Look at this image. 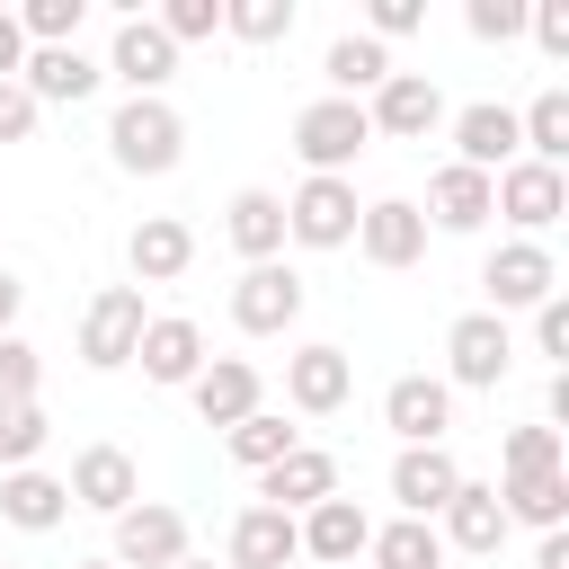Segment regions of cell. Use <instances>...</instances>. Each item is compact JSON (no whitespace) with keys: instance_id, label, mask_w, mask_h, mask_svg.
Returning <instances> with one entry per match:
<instances>
[{"instance_id":"cell-46","label":"cell","mask_w":569,"mask_h":569,"mask_svg":"<svg viewBox=\"0 0 569 569\" xmlns=\"http://www.w3.org/2000/svg\"><path fill=\"white\" fill-rule=\"evenodd\" d=\"M18 302H27V284L0 267V338H18Z\"/></svg>"},{"instance_id":"cell-8","label":"cell","mask_w":569,"mask_h":569,"mask_svg":"<svg viewBox=\"0 0 569 569\" xmlns=\"http://www.w3.org/2000/svg\"><path fill=\"white\" fill-rule=\"evenodd\" d=\"M365 124H373L382 142H427V133L445 124V89H436L427 71H391V80L365 98Z\"/></svg>"},{"instance_id":"cell-51","label":"cell","mask_w":569,"mask_h":569,"mask_svg":"<svg viewBox=\"0 0 569 569\" xmlns=\"http://www.w3.org/2000/svg\"><path fill=\"white\" fill-rule=\"evenodd\" d=\"M0 569H9V560H0Z\"/></svg>"},{"instance_id":"cell-27","label":"cell","mask_w":569,"mask_h":569,"mask_svg":"<svg viewBox=\"0 0 569 569\" xmlns=\"http://www.w3.org/2000/svg\"><path fill=\"white\" fill-rule=\"evenodd\" d=\"M293 560H302L293 516H276V507H240V525H231V569H293Z\"/></svg>"},{"instance_id":"cell-19","label":"cell","mask_w":569,"mask_h":569,"mask_svg":"<svg viewBox=\"0 0 569 569\" xmlns=\"http://www.w3.org/2000/svg\"><path fill=\"white\" fill-rule=\"evenodd\" d=\"M293 533H302V560H320V569H347V560H365V542H373V516H365L356 498H320L311 516H293Z\"/></svg>"},{"instance_id":"cell-38","label":"cell","mask_w":569,"mask_h":569,"mask_svg":"<svg viewBox=\"0 0 569 569\" xmlns=\"http://www.w3.org/2000/svg\"><path fill=\"white\" fill-rule=\"evenodd\" d=\"M151 27H160L169 44H204V36H222V0H169Z\"/></svg>"},{"instance_id":"cell-50","label":"cell","mask_w":569,"mask_h":569,"mask_svg":"<svg viewBox=\"0 0 569 569\" xmlns=\"http://www.w3.org/2000/svg\"><path fill=\"white\" fill-rule=\"evenodd\" d=\"M347 569H365V560H347Z\"/></svg>"},{"instance_id":"cell-33","label":"cell","mask_w":569,"mask_h":569,"mask_svg":"<svg viewBox=\"0 0 569 569\" xmlns=\"http://www.w3.org/2000/svg\"><path fill=\"white\" fill-rule=\"evenodd\" d=\"M222 445H231V462H240V471H267V462H284V453L302 445V427H284L276 409H249L240 427H222Z\"/></svg>"},{"instance_id":"cell-44","label":"cell","mask_w":569,"mask_h":569,"mask_svg":"<svg viewBox=\"0 0 569 569\" xmlns=\"http://www.w3.org/2000/svg\"><path fill=\"white\" fill-rule=\"evenodd\" d=\"M36 116H44V107H36L18 80H0V142H27V133H36Z\"/></svg>"},{"instance_id":"cell-37","label":"cell","mask_w":569,"mask_h":569,"mask_svg":"<svg viewBox=\"0 0 569 569\" xmlns=\"http://www.w3.org/2000/svg\"><path fill=\"white\" fill-rule=\"evenodd\" d=\"M80 18H89V0H27L18 9V36L27 44H80Z\"/></svg>"},{"instance_id":"cell-6","label":"cell","mask_w":569,"mask_h":569,"mask_svg":"<svg viewBox=\"0 0 569 569\" xmlns=\"http://www.w3.org/2000/svg\"><path fill=\"white\" fill-rule=\"evenodd\" d=\"M356 178H302L293 196H284V240H302V249H347L356 240Z\"/></svg>"},{"instance_id":"cell-45","label":"cell","mask_w":569,"mask_h":569,"mask_svg":"<svg viewBox=\"0 0 569 569\" xmlns=\"http://www.w3.org/2000/svg\"><path fill=\"white\" fill-rule=\"evenodd\" d=\"M27 71V36H18V9H0V80Z\"/></svg>"},{"instance_id":"cell-20","label":"cell","mask_w":569,"mask_h":569,"mask_svg":"<svg viewBox=\"0 0 569 569\" xmlns=\"http://www.w3.org/2000/svg\"><path fill=\"white\" fill-rule=\"evenodd\" d=\"M98 80H107V71H98L80 44H27V71H18V89H27L36 107H80Z\"/></svg>"},{"instance_id":"cell-3","label":"cell","mask_w":569,"mask_h":569,"mask_svg":"<svg viewBox=\"0 0 569 569\" xmlns=\"http://www.w3.org/2000/svg\"><path fill=\"white\" fill-rule=\"evenodd\" d=\"M142 329H151V311H142V284H107V293H89V311H80V365H89V373H116V365H133Z\"/></svg>"},{"instance_id":"cell-41","label":"cell","mask_w":569,"mask_h":569,"mask_svg":"<svg viewBox=\"0 0 569 569\" xmlns=\"http://www.w3.org/2000/svg\"><path fill=\"white\" fill-rule=\"evenodd\" d=\"M533 347L569 373V293H551V302H533Z\"/></svg>"},{"instance_id":"cell-7","label":"cell","mask_w":569,"mask_h":569,"mask_svg":"<svg viewBox=\"0 0 569 569\" xmlns=\"http://www.w3.org/2000/svg\"><path fill=\"white\" fill-rule=\"evenodd\" d=\"M293 320H302V276H293L284 258L240 267V284H231V329H249V338H284Z\"/></svg>"},{"instance_id":"cell-26","label":"cell","mask_w":569,"mask_h":569,"mask_svg":"<svg viewBox=\"0 0 569 569\" xmlns=\"http://www.w3.org/2000/svg\"><path fill=\"white\" fill-rule=\"evenodd\" d=\"M0 516H9L18 533H53V525L71 516V489H62L53 471H36V462H27V471H0Z\"/></svg>"},{"instance_id":"cell-23","label":"cell","mask_w":569,"mask_h":569,"mask_svg":"<svg viewBox=\"0 0 569 569\" xmlns=\"http://www.w3.org/2000/svg\"><path fill=\"white\" fill-rule=\"evenodd\" d=\"M436 542H445V551H498V542H507L498 489H489V480H462V489L436 507Z\"/></svg>"},{"instance_id":"cell-34","label":"cell","mask_w":569,"mask_h":569,"mask_svg":"<svg viewBox=\"0 0 569 569\" xmlns=\"http://www.w3.org/2000/svg\"><path fill=\"white\" fill-rule=\"evenodd\" d=\"M44 445H53V418H44V400H9V409H0V471H27Z\"/></svg>"},{"instance_id":"cell-10","label":"cell","mask_w":569,"mask_h":569,"mask_svg":"<svg viewBox=\"0 0 569 569\" xmlns=\"http://www.w3.org/2000/svg\"><path fill=\"white\" fill-rule=\"evenodd\" d=\"M116 569H178L187 560V516L178 507H160V498H133L124 516H116V551H107Z\"/></svg>"},{"instance_id":"cell-43","label":"cell","mask_w":569,"mask_h":569,"mask_svg":"<svg viewBox=\"0 0 569 569\" xmlns=\"http://www.w3.org/2000/svg\"><path fill=\"white\" fill-rule=\"evenodd\" d=\"M525 27H533V44H542L551 62H569V0H542V9H525Z\"/></svg>"},{"instance_id":"cell-9","label":"cell","mask_w":569,"mask_h":569,"mask_svg":"<svg viewBox=\"0 0 569 569\" xmlns=\"http://www.w3.org/2000/svg\"><path fill=\"white\" fill-rule=\"evenodd\" d=\"M480 284H489V311L507 320V311L551 302V293H560V267H551V249H542V240H507V249H489Z\"/></svg>"},{"instance_id":"cell-24","label":"cell","mask_w":569,"mask_h":569,"mask_svg":"<svg viewBox=\"0 0 569 569\" xmlns=\"http://www.w3.org/2000/svg\"><path fill=\"white\" fill-rule=\"evenodd\" d=\"M187 391H196V418H204V427H240L249 409H267V400H258V365H249V356H204V373H196Z\"/></svg>"},{"instance_id":"cell-1","label":"cell","mask_w":569,"mask_h":569,"mask_svg":"<svg viewBox=\"0 0 569 569\" xmlns=\"http://www.w3.org/2000/svg\"><path fill=\"white\" fill-rule=\"evenodd\" d=\"M107 151H116V169H133V178H169V169L187 160V116H178L169 98H124V107L107 116Z\"/></svg>"},{"instance_id":"cell-12","label":"cell","mask_w":569,"mask_h":569,"mask_svg":"<svg viewBox=\"0 0 569 569\" xmlns=\"http://www.w3.org/2000/svg\"><path fill=\"white\" fill-rule=\"evenodd\" d=\"M382 427H391L400 445H445V427H453L445 373H400V382L382 391Z\"/></svg>"},{"instance_id":"cell-11","label":"cell","mask_w":569,"mask_h":569,"mask_svg":"<svg viewBox=\"0 0 569 569\" xmlns=\"http://www.w3.org/2000/svg\"><path fill=\"white\" fill-rule=\"evenodd\" d=\"M347 391H356V356H347V347H293V356H284V400H293L302 418L347 409Z\"/></svg>"},{"instance_id":"cell-47","label":"cell","mask_w":569,"mask_h":569,"mask_svg":"<svg viewBox=\"0 0 569 569\" xmlns=\"http://www.w3.org/2000/svg\"><path fill=\"white\" fill-rule=\"evenodd\" d=\"M533 569H569V533H542L533 542Z\"/></svg>"},{"instance_id":"cell-30","label":"cell","mask_w":569,"mask_h":569,"mask_svg":"<svg viewBox=\"0 0 569 569\" xmlns=\"http://www.w3.org/2000/svg\"><path fill=\"white\" fill-rule=\"evenodd\" d=\"M320 71H329V98H356V107H365V98H373V89L391 80V53H382L373 36H338Z\"/></svg>"},{"instance_id":"cell-25","label":"cell","mask_w":569,"mask_h":569,"mask_svg":"<svg viewBox=\"0 0 569 569\" xmlns=\"http://www.w3.org/2000/svg\"><path fill=\"white\" fill-rule=\"evenodd\" d=\"M222 231H231V249H240L249 267L284 258V196H267V187H240V196L222 204Z\"/></svg>"},{"instance_id":"cell-49","label":"cell","mask_w":569,"mask_h":569,"mask_svg":"<svg viewBox=\"0 0 569 569\" xmlns=\"http://www.w3.org/2000/svg\"><path fill=\"white\" fill-rule=\"evenodd\" d=\"M178 569H213V560H196V551H187V560H178Z\"/></svg>"},{"instance_id":"cell-4","label":"cell","mask_w":569,"mask_h":569,"mask_svg":"<svg viewBox=\"0 0 569 569\" xmlns=\"http://www.w3.org/2000/svg\"><path fill=\"white\" fill-rule=\"evenodd\" d=\"M507 365H516V338L498 311H462L445 329V391H498Z\"/></svg>"},{"instance_id":"cell-22","label":"cell","mask_w":569,"mask_h":569,"mask_svg":"<svg viewBox=\"0 0 569 569\" xmlns=\"http://www.w3.org/2000/svg\"><path fill=\"white\" fill-rule=\"evenodd\" d=\"M124 267H133V284H178L196 267V231L178 213H142L133 240H124Z\"/></svg>"},{"instance_id":"cell-16","label":"cell","mask_w":569,"mask_h":569,"mask_svg":"<svg viewBox=\"0 0 569 569\" xmlns=\"http://www.w3.org/2000/svg\"><path fill=\"white\" fill-rule=\"evenodd\" d=\"M356 249H365L373 267H418V258H427V213H418L409 196H382V204L356 213Z\"/></svg>"},{"instance_id":"cell-32","label":"cell","mask_w":569,"mask_h":569,"mask_svg":"<svg viewBox=\"0 0 569 569\" xmlns=\"http://www.w3.org/2000/svg\"><path fill=\"white\" fill-rule=\"evenodd\" d=\"M516 142H525V160L560 169V160H569V89H542V98L516 116Z\"/></svg>"},{"instance_id":"cell-21","label":"cell","mask_w":569,"mask_h":569,"mask_svg":"<svg viewBox=\"0 0 569 569\" xmlns=\"http://www.w3.org/2000/svg\"><path fill=\"white\" fill-rule=\"evenodd\" d=\"M453 160L480 169V178H498L507 160H525V142H516V107H498V98L462 107V116H453Z\"/></svg>"},{"instance_id":"cell-5","label":"cell","mask_w":569,"mask_h":569,"mask_svg":"<svg viewBox=\"0 0 569 569\" xmlns=\"http://www.w3.org/2000/svg\"><path fill=\"white\" fill-rule=\"evenodd\" d=\"M489 213H507L516 240H542V231L569 213V178L542 169V160H507V169L489 178Z\"/></svg>"},{"instance_id":"cell-36","label":"cell","mask_w":569,"mask_h":569,"mask_svg":"<svg viewBox=\"0 0 569 569\" xmlns=\"http://www.w3.org/2000/svg\"><path fill=\"white\" fill-rule=\"evenodd\" d=\"M498 471H507V480L560 471V427H507V445H498Z\"/></svg>"},{"instance_id":"cell-40","label":"cell","mask_w":569,"mask_h":569,"mask_svg":"<svg viewBox=\"0 0 569 569\" xmlns=\"http://www.w3.org/2000/svg\"><path fill=\"white\" fill-rule=\"evenodd\" d=\"M462 27H471L480 44H516V36H525V0H471Z\"/></svg>"},{"instance_id":"cell-35","label":"cell","mask_w":569,"mask_h":569,"mask_svg":"<svg viewBox=\"0 0 569 569\" xmlns=\"http://www.w3.org/2000/svg\"><path fill=\"white\" fill-rule=\"evenodd\" d=\"M222 36H240V44H284V36H293V0H222Z\"/></svg>"},{"instance_id":"cell-15","label":"cell","mask_w":569,"mask_h":569,"mask_svg":"<svg viewBox=\"0 0 569 569\" xmlns=\"http://www.w3.org/2000/svg\"><path fill=\"white\" fill-rule=\"evenodd\" d=\"M107 71H116L133 98H160V89L178 80V44H169L151 18H124V27H116V44H107Z\"/></svg>"},{"instance_id":"cell-39","label":"cell","mask_w":569,"mask_h":569,"mask_svg":"<svg viewBox=\"0 0 569 569\" xmlns=\"http://www.w3.org/2000/svg\"><path fill=\"white\" fill-rule=\"evenodd\" d=\"M36 382H44V356L27 338H0V409L9 400H36Z\"/></svg>"},{"instance_id":"cell-28","label":"cell","mask_w":569,"mask_h":569,"mask_svg":"<svg viewBox=\"0 0 569 569\" xmlns=\"http://www.w3.org/2000/svg\"><path fill=\"white\" fill-rule=\"evenodd\" d=\"M427 222H436V231H480V222H489V178L462 169V160H445V169L427 178Z\"/></svg>"},{"instance_id":"cell-48","label":"cell","mask_w":569,"mask_h":569,"mask_svg":"<svg viewBox=\"0 0 569 569\" xmlns=\"http://www.w3.org/2000/svg\"><path fill=\"white\" fill-rule=\"evenodd\" d=\"M71 569H116V560H71Z\"/></svg>"},{"instance_id":"cell-13","label":"cell","mask_w":569,"mask_h":569,"mask_svg":"<svg viewBox=\"0 0 569 569\" xmlns=\"http://www.w3.org/2000/svg\"><path fill=\"white\" fill-rule=\"evenodd\" d=\"M71 507H98V516H124L133 498H142V471H133V453L124 445H80L71 453Z\"/></svg>"},{"instance_id":"cell-29","label":"cell","mask_w":569,"mask_h":569,"mask_svg":"<svg viewBox=\"0 0 569 569\" xmlns=\"http://www.w3.org/2000/svg\"><path fill=\"white\" fill-rule=\"evenodd\" d=\"M507 525H533V533H560L569 525V471H533V480H489Z\"/></svg>"},{"instance_id":"cell-42","label":"cell","mask_w":569,"mask_h":569,"mask_svg":"<svg viewBox=\"0 0 569 569\" xmlns=\"http://www.w3.org/2000/svg\"><path fill=\"white\" fill-rule=\"evenodd\" d=\"M418 27H427L418 0H373V9H365V36H373V44H382V36H418Z\"/></svg>"},{"instance_id":"cell-2","label":"cell","mask_w":569,"mask_h":569,"mask_svg":"<svg viewBox=\"0 0 569 569\" xmlns=\"http://www.w3.org/2000/svg\"><path fill=\"white\" fill-rule=\"evenodd\" d=\"M365 142H373V124H365V107H356V98H311V107L293 116V151H302V169H311V178H347Z\"/></svg>"},{"instance_id":"cell-18","label":"cell","mask_w":569,"mask_h":569,"mask_svg":"<svg viewBox=\"0 0 569 569\" xmlns=\"http://www.w3.org/2000/svg\"><path fill=\"white\" fill-rule=\"evenodd\" d=\"M462 489V462L445 453V445H400V462H391V498H400V516H418V525H436V507Z\"/></svg>"},{"instance_id":"cell-14","label":"cell","mask_w":569,"mask_h":569,"mask_svg":"<svg viewBox=\"0 0 569 569\" xmlns=\"http://www.w3.org/2000/svg\"><path fill=\"white\" fill-rule=\"evenodd\" d=\"M320 498H338V462L320 445H293L284 462L258 471V507H276V516H311Z\"/></svg>"},{"instance_id":"cell-17","label":"cell","mask_w":569,"mask_h":569,"mask_svg":"<svg viewBox=\"0 0 569 569\" xmlns=\"http://www.w3.org/2000/svg\"><path fill=\"white\" fill-rule=\"evenodd\" d=\"M133 365H142V382H169V391H187V382L204 373V329H196L187 311H160V320L142 329Z\"/></svg>"},{"instance_id":"cell-31","label":"cell","mask_w":569,"mask_h":569,"mask_svg":"<svg viewBox=\"0 0 569 569\" xmlns=\"http://www.w3.org/2000/svg\"><path fill=\"white\" fill-rule=\"evenodd\" d=\"M365 569H445V542H436V525H418V516H391V525H373V542H365Z\"/></svg>"}]
</instances>
